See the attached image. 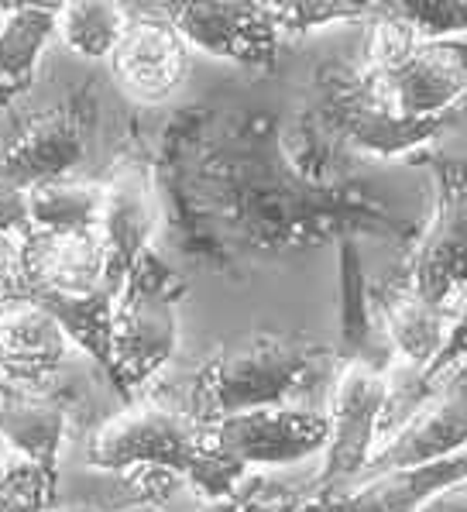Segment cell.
Instances as JSON below:
<instances>
[{
	"label": "cell",
	"mask_w": 467,
	"mask_h": 512,
	"mask_svg": "<svg viewBox=\"0 0 467 512\" xmlns=\"http://www.w3.org/2000/svg\"><path fill=\"white\" fill-rule=\"evenodd\" d=\"M207 135L193 169L200 200L255 248H292L330 234L351 238L354 231L413 248L423 231L419 220L399 217L368 186L323 183L296 165L268 117H244Z\"/></svg>",
	"instance_id": "1"
},
{
	"label": "cell",
	"mask_w": 467,
	"mask_h": 512,
	"mask_svg": "<svg viewBox=\"0 0 467 512\" xmlns=\"http://www.w3.org/2000/svg\"><path fill=\"white\" fill-rule=\"evenodd\" d=\"M86 461L97 471H169L196 488L207 502L227 499L248 482L237 464L217 447L210 423L196 420L186 406L131 403L100 423L86 444Z\"/></svg>",
	"instance_id": "2"
},
{
	"label": "cell",
	"mask_w": 467,
	"mask_h": 512,
	"mask_svg": "<svg viewBox=\"0 0 467 512\" xmlns=\"http://www.w3.org/2000/svg\"><path fill=\"white\" fill-rule=\"evenodd\" d=\"M334 368L327 348L289 334H255L234 348L213 354L193 378L186 409L203 423L272 406H310L316 392L334 389Z\"/></svg>",
	"instance_id": "3"
},
{
	"label": "cell",
	"mask_w": 467,
	"mask_h": 512,
	"mask_svg": "<svg viewBox=\"0 0 467 512\" xmlns=\"http://www.w3.org/2000/svg\"><path fill=\"white\" fill-rule=\"evenodd\" d=\"M358 69L389 114L409 124L454 128L467 104V42L419 38L375 4Z\"/></svg>",
	"instance_id": "4"
},
{
	"label": "cell",
	"mask_w": 467,
	"mask_h": 512,
	"mask_svg": "<svg viewBox=\"0 0 467 512\" xmlns=\"http://www.w3.org/2000/svg\"><path fill=\"white\" fill-rule=\"evenodd\" d=\"M186 282L158 258L155 248L134 262L114 303V334H110L107 378L128 403L141 396L152 378L169 365L179 344L176 306Z\"/></svg>",
	"instance_id": "5"
},
{
	"label": "cell",
	"mask_w": 467,
	"mask_h": 512,
	"mask_svg": "<svg viewBox=\"0 0 467 512\" xmlns=\"http://www.w3.org/2000/svg\"><path fill=\"white\" fill-rule=\"evenodd\" d=\"M437 200L406 262L389 279L454 324L467 296V155H430Z\"/></svg>",
	"instance_id": "6"
},
{
	"label": "cell",
	"mask_w": 467,
	"mask_h": 512,
	"mask_svg": "<svg viewBox=\"0 0 467 512\" xmlns=\"http://www.w3.org/2000/svg\"><path fill=\"white\" fill-rule=\"evenodd\" d=\"M316 135L375 162L413 159L447 128L409 124L389 114L364 83L358 62H330L316 73Z\"/></svg>",
	"instance_id": "7"
},
{
	"label": "cell",
	"mask_w": 467,
	"mask_h": 512,
	"mask_svg": "<svg viewBox=\"0 0 467 512\" xmlns=\"http://www.w3.org/2000/svg\"><path fill=\"white\" fill-rule=\"evenodd\" d=\"M385 409H389V372L358 365V361H340L327 399L330 440L323 447V464L310 488H337L368 471L382 444Z\"/></svg>",
	"instance_id": "8"
},
{
	"label": "cell",
	"mask_w": 467,
	"mask_h": 512,
	"mask_svg": "<svg viewBox=\"0 0 467 512\" xmlns=\"http://www.w3.org/2000/svg\"><path fill=\"white\" fill-rule=\"evenodd\" d=\"M210 433L231 464L248 475L251 468H286L323 454L330 440V416L320 406L248 409L210 423Z\"/></svg>",
	"instance_id": "9"
},
{
	"label": "cell",
	"mask_w": 467,
	"mask_h": 512,
	"mask_svg": "<svg viewBox=\"0 0 467 512\" xmlns=\"http://www.w3.org/2000/svg\"><path fill=\"white\" fill-rule=\"evenodd\" d=\"M97 293L117 296L107 275V248L100 231H28L21 238V279L14 299L52 303V299H86Z\"/></svg>",
	"instance_id": "10"
},
{
	"label": "cell",
	"mask_w": 467,
	"mask_h": 512,
	"mask_svg": "<svg viewBox=\"0 0 467 512\" xmlns=\"http://www.w3.org/2000/svg\"><path fill=\"white\" fill-rule=\"evenodd\" d=\"M464 451H467V361L450 368L419 399L413 413L378 444L368 471L416 468V464L447 461Z\"/></svg>",
	"instance_id": "11"
},
{
	"label": "cell",
	"mask_w": 467,
	"mask_h": 512,
	"mask_svg": "<svg viewBox=\"0 0 467 512\" xmlns=\"http://www.w3.org/2000/svg\"><path fill=\"white\" fill-rule=\"evenodd\" d=\"M189 45L162 7H128L110 73L134 104H165L189 73Z\"/></svg>",
	"instance_id": "12"
},
{
	"label": "cell",
	"mask_w": 467,
	"mask_h": 512,
	"mask_svg": "<svg viewBox=\"0 0 467 512\" xmlns=\"http://www.w3.org/2000/svg\"><path fill=\"white\" fill-rule=\"evenodd\" d=\"M189 49L237 66H272L282 31L268 4H162Z\"/></svg>",
	"instance_id": "13"
},
{
	"label": "cell",
	"mask_w": 467,
	"mask_h": 512,
	"mask_svg": "<svg viewBox=\"0 0 467 512\" xmlns=\"http://www.w3.org/2000/svg\"><path fill=\"white\" fill-rule=\"evenodd\" d=\"M467 478V451L416 468L368 471L337 488H310L292 512H416L440 488Z\"/></svg>",
	"instance_id": "14"
},
{
	"label": "cell",
	"mask_w": 467,
	"mask_h": 512,
	"mask_svg": "<svg viewBox=\"0 0 467 512\" xmlns=\"http://www.w3.org/2000/svg\"><path fill=\"white\" fill-rule=\"evenodd\" d=\"M155 227L158 193L152 169L138 159L121 162L110 172V179H104V217H100V238H104L107 248V275L117 296H121V286L134 269V262L152 248Z\"/></svg>",
	"instance_id": "15"
},
{
	"label": "cell",
	"mask_w": 467,
	"mask_h": 512,
	"mask_svg": "<svg viewBox=\"0 0 467 512\" xmlns=\"http://www.w3.org/2000/svg\"><path fill=\"white\" fill-rule=\"evenodd\" d=\"M73 341L52 313L14 299L0 306V382L14 389H55Z\"/></svg>",
	"instance_id": "16"
},
{
	"label": "cell",
	"mask_w": 467,
	"mask_h": 512,
	"mask_svg": "<svg viewBox=\"0 0 467 512\" xmlns=\"http://www.w3.org/2000/svg\"><path fill=\"white\" fill-rule=\"evenodd\" d=\"M86 107L66 104L38 117L25 135L0 155V186L28 193L52 179H69L73 165L86 155V138H90V110Z\"/></svg>",
	"instance_id": "17"
},
{
	"label": "cell",
	"mask_w": 467,
	"mask_h": 512,
	"mask_svg": "<svg viewBox=\"0 0 467 512\" xmlns=\"http://www.w3.org/2000/svg\"><path fill=\"white\" fill-rule=\"evenodd\" d=\"M69 430V396L59 389L31 392L0 382V440L59 482V454Z\"/></svg>",
	"instance_id": "18"
},
{
	"label": "cell",
	"mask_w": 467,
	"mask_h": 512,
	"mask_svg": "<svg viewBox=\"0 0 467 512\" xmlns=\"http://www.w3.org/2000/svg\"><path fill=\"white\" fill-rule=\"evenodd\" d=\"M62 4H7L0 21V107L31 90L38 62L59 35Z\"/></svg>",
	"instance_id": "19"
},
{
	"label": "cell",
	"mask_w": 467,
	"mask_h": 512,
	"mask_svg": "<svg viewBox=\"0 0 467 512\" xmlns=\"http://www.w3.org/2000/svg\"><path fill=\"white\" fill-rule=\"evenodd\" d=\"M100 217H104V183L97 179H52L28 189L31 231H100Z\"/></svg>",
	"instance_id": "20"
},
{
	"label": "cell",
	"mask_w": 467,
	"mask_h": 512,
	"mask_svg": "<svg viewBox=\"0 0 467 512\" xmlns=\"http://www.w3.org/2000/svg\"><path fill=\"white\" fill-rule=\"evenodd\" d=\"M128 28L124 4H62L59 38L83 59H110Z\"/></svg>",
	"instance_id": "21"
},
{
	"label": "cell",
	"mask_w": 467,
	"mask_h": 512,
	"mask_svg": "<svg viewBox=\"0 0 467 512\" xmlns=\"http://www.w3.org/2000/svg\"><path fill=\"white\" fill-rule=\"evenodd\" d=\"M382 11L419 38H457L467 31V0H406Z\"/></svg>",
	"instance_id": "22"
},
{
	"label": "cell",
	"mask_w": 467,
	"mask_h": 512,
	"mask_svg": "<svg viewBox=\"0 0 467 512\" xmlns=\"http://www.w3.org/2000/svg\"><path fill=\"white\" fill-rule=\"evenodd\" d=\"M59 482H52L38 464L11 458L0 475V512H52Z\"/></svg>",
	"instance_id": "23"
},
{
	"label": "cell",
	"mask_w": 467,
	"mask_h": 512,
	"mask_svg": "<svg viewBox=\"0 0 467 512\" xmlns=\"http://www.w3.org/2000/svg\"><path fill=\"white\" fill-rule=\"evenodd\" d=\"M272 18L286 35H310L327 25H351V21H371L375 4H320V0H296V4H268Z\"/></svg>",
	"instance_id": "24"
},
{
	"label": "cell",
	"mask_w": 467,
	"mask_h": 512,
	"mask_svg": "<svg viewBox=\"0 0 467 512\" xmlns=\"http://www.w3.org/2000/svg\"><path fill=\"white\" fill-rule=\"evenodd\" d=\"M461 361H467V296H464V306L457 310L454 324H450V330H447V341H443V348L437 351V358H433L419 375H413L416 399H423L426 392H430L433 385L450 372V368L461 365Z\"/></svg>",
	"instance_id": "25"
},
{
	"label": "cell",
	"mask_w": 467,
	"mask_h": 512,
	"mask_svg": "<svg viewBox=\"0 0 467 512\" xmlns=\"http://www.w3.org/2000/svg\"><path fill=\"white\" fill-rule=\"evenodd\" d=\"M28 231H31L28 193L25 189L0 186V234H4V238H25Z\"/></svg>",
	"instance_id": "26"
},
{
	"label": "cell",
	"mask_w": 467,
	"mask_h": 512,
	"mask_svg": "<svg viewBox=\"0 0 467 512\" xmlns=\"http://www.w3.org/2000/svg\"><path fill=\"white\" fill-rule=\"evenodd\" d=\"M21 279V238L0 234V306L11 303Z\"/></svg>",
	"instance_id": "27"
},
{
	"label": "cell",
	"mask_w": 467,
	"mask_h": 512,
	"mask_svg": "<svg viewBox=\"0 0 467 512\" xmlns=\"http://www.w3.org/2000/svg\"><path fill=\"white\" fill-rule=\"evenodd\" d=\"M416 512H467V478L440 488L433 499H426Z\"/></svg>",
	"instance_id": "28"
},
{
	"label": "cell",
	"mask_w": 467,
	"mask_h": 512,
	"mask_svg": "<svg viewBox=\"0 0 467 512\" xmlns=\"http://www.w3.org/2000/svg\"><path fill=\"white\" fill-rule=\"evenodd\" d=\"M11 464V451H7V444L0 440V475H4V468Z\"/></svg>",
	"instance_id": "29"
},
{
	"label": "cell",
	"mask_w": 467,
	"mask_h": 512,
	"mask_svg": "<svg viewBox=\"0 0 467 512\" xmlns=\"http://www.w3.org/2000/svg\"><path fill=\"white\" fill-rule=\"evenodd\" d=\"M121 512H162V509H155V506H138V509H121Z\"/></svg>",
	"instance_id": "30"
},
{
	"label": "cell",
	"mask_w": 467,
	"mask_h": 512,
	"mask_svg": "<svg viewBox=\"0 0 467 512\" xmlns=\"http://www.w3.org/2000/svg\"><path fill=\"white\" fill-rule=\"evenodd\" d=\"M4 14H7V4H0V21H4Z\"/></svg>",
	"instance_id": "31"
},
{
	"label": "cell",
	"mask_w": 467,
	"mask_h": 512,
	"mask_svg": "<svg viewBox=\"0 0 467 512\" xmlns=\"http://www.w3.org/2000/svg\"><path fill=\"white\" fill-rule=\"evenodd\" d=\"M292 509H296V506H286V509H272V512H292Z\"/></svg>",
	"instance_id": "32"
},
{
	"label": "cell",
	"mask_w": 467,
	"mask_h": 512,
	"mask_svg": "<svg viewBox=\"0 0 467 512\" xmlns=\"http://www.w3.org/2000/svg\"><path fill=\"white\" fill-rule=\"evenodd\" d=\"M52 512H66V509H52Z\"/></svg>",
	"instance_id": "33"
}]
</instances>
